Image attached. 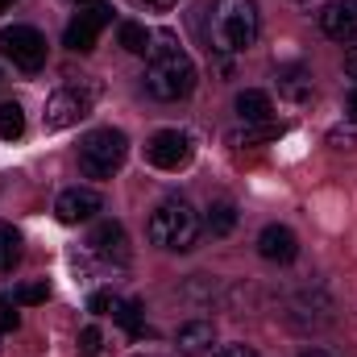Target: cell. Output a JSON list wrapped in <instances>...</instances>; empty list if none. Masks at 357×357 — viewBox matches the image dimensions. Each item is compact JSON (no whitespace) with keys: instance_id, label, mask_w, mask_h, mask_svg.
<instances>
[{"instance_id":"obj_1","label":"cell","mask_w":357,"mask_h":357,"mask_svg":"<svg viewBox=\"0 0 357 357\" xmlns=\"http://www.w3.org/2000/svg\"><path fill=\"white\" fill-rule=\"evenodd\" d=\"M258 38V4L254 0H212L204 17V42L212 54L233 59L250 50Z\"/></svg>"},{"instance_id":"obj_2","label":"cell","mask_w":357,"mask_h":357,"mask_svg":"<svg viewBox=\"0 0 357 357\" xmlns=\"http://www.w3.org/2000/svg\"><path fill=\"white\" fill-rule=\"evenodd\" d=\"M195 88V63L191 54L175 42V33H154L150 46V63H146V91L162 104H175L183 96H191Z\"/></svg>"},{"instance_id":"obj_3","label":"cell","mask_w":357,"mask_h":357,"mask_svg":"<svg viewBox=\"0 0 357 357\" xmlns=\"http://www.w3.org/2000/svg\"><path fill=\"white\" fill-rule=\"evenodd\" d=\"M146 233H150V241H154L158 250L187 254V250L199 241V233H204V220H199V212H195L187 199H167V204H158V208L150 212V225H146Z\"/></svg>"},{"instance_id":"obj_4","label":"cell","mask_w":357,"mask_h":357,"mask_svg":"<svg viewBox=\"0 0 357 357\" xmlns=\"http://www.w3.org/2000/svg\"><path fill=\"white\" fill-rule=\"evenodd\" d=\"M129 158V137L121 129H91L79 142V171L88 178H112Z\"/></svg>"},{"instance_id":"obj_5","label":"cell","mask_w":357,"mask_h":357,"mask_svg":"<svg viewBox=\"0 0 357 357\" xmlns=\"http://www.w3.org/2000/svg\"><path fill=\"white\" fill-rule=\"evenodd\" d=\"M0 54L13 59V67H21V71H42V63H46V38L33 25L0 29Z\"/></svg>"},{"instance_id":"obj_6","label":"cell","mask_w":357,"mask_h":357,"mask_svg":"<svg viewBox=\"0 0 357 357\" xmlns=\"http://www.w3.org/2000/svg\"><path fill=\"white\" fill-rule=\"evenodd\" d=\"M108 21H112V4H84V8L71 17V25H67L63 42H67L71 50L88 54V50H96V42H100V33H104V25H108Z\"/></svg>"},{"instance_id":"obj_7","label":"cell","mask_w":357,"mask_h":357,"mask_svg":"<svg viewBox=\"0 0 357 357\" xmlns=\"http://www.w3.org/2000/svg\"><path fill=\"white\" fill-rule=\"evenodd\" d=\"M191 154H195V146H191V137L178 133V129H162V133H154V137L146 142V158H150L158 171H183V167L191 162Z\"/></svg>"},{"instance_id":"obj_8","label":"cell","mask_w":357,"mask_h":357,"mask_svg":"<svg viewBox=\"0 0 357 357\" xmlns=\"http://www.w3.org/2000/svg\"><path fill=\"white\" fill-rule=\"evenodd\" d=\"M84 116H88V96L75 91V88H59L50 100H46V112H42V121H46L50 133L71 129V125H79Z\"/></svg>"},{"instance_id":"obj_9","label":"cell","mask_w":357,"mask_h":357,"mask_svg":"<svg viewBox=\"0 0 357 357\" xmlns=\"http://www.w3.org/2000/svg\"><path fill=\"white\" fill-rule=\"evenodd\" d=\"M88 250L100 262H129V233L121 220H100L88 233Z\"/></svg>"},{"instance_id":"obj_10","label":"cell","mask_w":357,"mask_h":357,"mask_svg":"<svg viewBox=\"0 0 357 357\" xmlns=\"http://www.w3.org/2000/svg\"><path fill=\"white\" fill-rule=\"evenodd\" d=\"M100 208H104V199H100L96 187H67V191L59 195V204H54V216H59L63 225H84V220H91Z\"/></svg>"},{"instance_id":"obj_11","label":"cell","mask_w":357,"mask_h":357,"mask_svg":"<svg viewBox=\"0 0 357 357\" xmlns=\"http://www.w3.org/2000/svg\"><path fill=\"white\" fill-rule=\"evenodd\" d=\"M320 29L333 42H354L357 38V0H333L320 13Z\"/></svg>"},{"instance_id":"obj_12","label":"cell","mask_w":357,"mask_h":357,"mask_svg":"<svg viewBox=\"0 0 357 357\" xmlns=\"http://www.w3.org/2000/svg\"><path fill=\"white\" fill-rule=\"evenodd\" d=\"M258 254L266 258V262H295V254H299V237L287 229V225H266L262 229V237H258Z\"/></svg>"},{"instance_id":"obj_13","label":"cell","mask_w":357,"mask_h":357,"mask_svg":"<svg viewBox=\"0 0 357 357\" xmlns=\"http://www.w3.org/2000/svg\"><path fill=\"white\" fill-rule=\"evenodd\" d=\"M175 345H178V354H187V357L212 349V345H216V328H212V320H187V324L175 333Z\"/></svg>"},{"instance_id":"obj_14","label":"cell","mask_w":357,"mask_h":357,"mask_svg":"<svg viewBox=\"0 0 357 357\" xmlns=\"http://www.w3.org/2000/svg\"><path fill=\"white\" fill-rule=\"evenodd\" d=\"M278 91L291 104H307L312 100V75L303 67H287V71H278Z\"/></svg>"},{"instance_id":"obj_15","label":"cell","mask_w":357,"mask_h":357,"mask_svg":"<svg viewBox=\"0 0 357 357\" xmlns=\"http://www.w3.org/2000/svg\"><path fill=\"white\" fill-rule=\"evenodd\" d=\"M270 96L258 88H245L241 96H237V116L245 121V125H258V121H270Z\"/></svg>"},{"instance_id":"obj_16","label":"cell","mask_w":357,"mask_h":357,"mask_svg":"<svg viewBox=\"0 0 357 357\" xmlns=\"http://www.w3.org/2000/svg\"><path fill=\"white\" fill-rule=\"evenodd\" d=\"M204 229H208L212 237H229V233L237 229V204H233V199H216V204L208 208V216H204Z\"/></svg>"},{"instance_id":"obj_17","label":"cell","mask_w":357,"mask_h":357,"mask_svg":"<svg viewBox=\"0 0 357 357\" xmlns=\"http://www.w3.org/2000/svg\"><path fill=\"white\" fill-rule=\"evenodd\" d=\"M121 46H125L129 54H146V59H150L154 33H150L146 25H137V21H125V25H121Z\"/></svg>"},{"instance_id":"obj_18","label":"cell","mask_w":357,"mask_h":357,"mask_svg":"<svg viewBox=\"0 0 357 357\" xmlns=\"http://www.w3.org/2000/svg\"><path fill=\"white\" fill-rule=\"evenodd\" d=\"M25 133V112L17 100H4L0 104V142H17Z\"/></svg>"},{"instance_id":"obj_19","label":"cell","mask_w":357,"mask_h":357,"mask_svg":"<svg viewBox=\"0 0 357 357\" xmlns=\"http://www.w3.org/2000/svg\"><path fill=\"white\" fill-rule=\"evenodd\" d=\"M287 133V125H278V121H258V125H245L241 129V146H262V142H278Z\"/></svg>"},{"instance_id":"obj_20","label":"cell","mask_w":357,"mask_h":357,"mask_svg":"<svg viewBox=\"0 0 357 357\" xmlns=\"http://www.w3.org/2000/svg\"><path fill=\"white\" fill-rule=\"evenodd\" d=\"M21 262V233L13 225H0V274Z\"/></svg>"},{"instance_id":"obj_21","label":"cell","mask_w":357,"mask_h":357,"mask_svg":"<svg viewBox=\"0 0 357 357\" xmlns=\"http://www.w3.org/2000/svg\"><path fill=\"white\" fill-rule=\"evenodd\" d=\"M112 320H116L121 328H129L133 337H146V333H150V328L142 324V303H133V299H129V303H121V299H116V307H112Z\"/></svg>"},{"instance_id":"obj_22","label":"cell","mask_w":357,"mask_h":357,"mask_svg":"<svg viewBox=\"0 0 357 357\" xmlns=\"http://www.w3.org/2000/svg\"><path fill=\"white\" fill-rule=\"evenodd\" d=\"M79 357H104V333L96 324L79 333Z\"/></svg>"},{"instance_id":"obj_23","label":"cell","mask_w":357,"mask_h":357,"mask_svg":"<svg viewBox=\"0 0 357 357\" xmlns=\"http://www.w3.org/2000/svg\"><path fill=\"white\" fill-rule=\"evenodd\" d=\"M46 295H50V291H46V282H25L13 299H17V303H46Z\"/></svg>"},{"instance_id":"obj_24","label":"cell","mask_w":357,"mask_h":357,"mask_svg":"<svg viewBox=\"0 0 357 357\" xmlns=\"http://www.w3.org/2000/svg\"><path fill=\"white\" fill-rule=\"evenodd\" d=\"M112 307H116V295H112V291H96V295L88 299V312H91V316H108Z\"/></svg>"},{"instance_id":"obj_25","label":"cell","mask_w":357,"mask_h":357,"mask_svg":"<svg viewBox=\"0 0 357 357\" xmlns=\"http://www.w3.org/2000/svg\"><path fill=\"white\" fill-rule=\"evenodd\" d=\"M0 328H4V333H17V328H21V316L13 312L8 295H0Z\"/></svg>"},{"instance_id":"obj_26","label":"cell","mask_w":357,"mask_h":357,"mask_svg":"<svg viewBox=\"0 0 357 357\" xmlns=\"http://www.w3.org/2000/svg\"><path fill=\"white\" fill-rule=\"evenodd\" d=\"M333 146H341V150L345 146H357V133L354 129H333Z\"/></svg>"},{"instance_id":"obj_27","label":"cell","mask_w":357,"mask_h":357,"mask_svg":"<svg viewBox=\"0 0 357 357\" xmlns=\"http://www.w3.org/2000/svg\"><path fill=\"white\" fill-rule=\"evenodd\" d=\"M216 357H258V354H254L250 345H229V349H220Z\"/></svg>"},{"instance_id":"obj_28","label":"cell","mask_w":357,"mask_h":357,"mask_svg":"<svg viewBox=\"0 0 357 357\" xmlns=\"http://www.w3.org/2000/svg\"><path fill=\"white\" fill-rule=\"evenodd\" d=\"M137 4H146V8H154V13H167V8H175L178 0H137Z\"/></svg>"},{"instance_id":"obj_29","label":"cell","mask_w":357,"mask_h":357,"mask_svg":"<svg viewBox=\"0 0 357 357\" xmlns=\"http://www.w3.org/2000/svg\"><path fill=\"white\" fill-rule=\"evenodd\" d=\"M345 71L357 79V46H349V50H345Z\"/></svg>"},{"instance_id":"obj_30","label":"cell","mask_w":357,"mask_h":357,"mask_svg":"<svg viewBox=\"0 0 357 357\" xmlns=\"http://www.w3.org/2000/svg\"><path fill=\"white\" fill-rule=\"evenodd\" d=\"M345 112H349V121L357 125V88L349 91V104H345Z\"/></svg>"},{"instance_id":"obj_31","label":"cell","mask_w":357,"mask_h":357,"mask_svg":"<svg viewBox=\"0 0 357 357\" xmlns=\"http://www.w3.org/2000/svg\"><path fill=\"white\" fill-rule=\"evenodd\" d=\"M299 357H333V354H324V349H307V354H299Z\"/></svg>"},{"instance_id":"obj_32","label":"cell","mask_w":357,"mask_h":357,"mask_svg":"<svg viewBox=\"0 0 357 357\" xmlns=\"http://www.w3.org/2000/svg\"><path fill=\"white\" fill-rule=\"evenodd\" d=\"M4 8H13V0H0V13H4Z\"/></svg>"},{"instance_id":"obj_33","label":"cell","mask_w":357,"mask_h":357,"mask_svg":"<svg viewBox=\"0 0 357 357\" xmlns=\"http://www.w3.org/2000/svg\"><path fill=\"white\" fill-rule=\"evenodd\" d=\"M79 4H84V0H79Z\"/></svg>"},{"instance_id":"obj_34","label":"cell","mask_w":357,"mask_h":357,"mask_svg":"<svg viewBox=\"0 0 357 357\" xmlns=\"http://www.w3.org/2000/svg\"><path fill=\"white\" fill-rule=\"evenodd\" d=\"M146 357H150V354H146Z\"/></svg>"}]
</instances>
